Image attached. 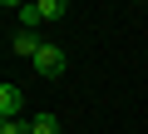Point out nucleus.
<instances>
[{"mask_svg":"<svg viewBox=\"0 0 148 134\" xmlns=\"http://www.w3.org/2000/svg\"><path fill=\"white\" fill-rule=\"evenodd\" d=\"M30 65H35V70H40L45 80H59V75H64V65H69V60H64V50H59V45H40V55H35Z\"/></svg>","mask_w":148,"mask_h":134,"instance_id":"obj_1","label":"nucleus"},{"mask_svg":"<svg viewBox=\"0 0 148 134\" xmlns=\"http://www.w3.org/2000/svg\"><path fill=\"white\" fill-rule=\"evenodd\" d=\"M20 104H25L20 85H0V119H20Z\"/></svg>","mask_w":148,"mask_h":134,"instance_id":"obj_2","label":"nucleus"},{"mask_svg":"<svg viewBox=\"0 0 148 134\" xmlns=\"http://www.w3.org/2000/svg\"><path fill=\"white\" fill-rule=\"evenodd\" d=\"M40 45H45V40H40L35 30H20V35H15V55H30V60H35V55H40Z\"/></svg>","mask_w":148,"mask_h":134,"instance_id":"obj_3","label":"nucleus"},{"mask_svg":"<svg viewBox=\"0 0 148 134\" xmlns=\"http://www.w3.org/2000/svg\"><path fill=\"white\" fill-rule=\"evenodd\" d=\"M35 10H40V25H49L64 15V0H35Z\"/></svg>","mask_w":148,"mask_h":134,"instance_id":"obj_4","label":"nucleus"},{"mask_svg":"<svg viewBox=\"0 0 148 134\" xmlns=\"http://www.w3.org/2000/svg\"><path fill=\"white\" fill-rule=\"evenodd\" d=\"M30 134H64V129H59L54 114H35V119H30Z\"/></svg>","mask_w":148,"mask_h":134,"instance_id":"obj_5","label":"nucleus"},{"mask_svg":"<svg viewBox=\"0 0 148 134\" xmlns=\"http://www.w3.org/2000/svg\"><path fill=\"white\" fill-rule=\"evenodd\" d=\"M0 134H30V119H0Z\"/></svg>","mask_w":148,"mask_h":134,"instance_id":"obj_6","label":"nucleus"}]
</instances>
